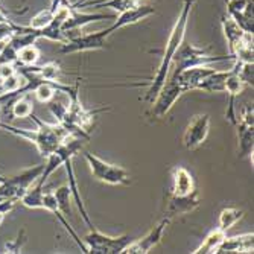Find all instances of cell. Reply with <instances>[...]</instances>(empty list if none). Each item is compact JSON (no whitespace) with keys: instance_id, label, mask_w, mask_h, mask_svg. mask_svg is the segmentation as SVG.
I'll use <instances>...</instances> for the list:
<instances>
[{"instance_id":"21","label":"cell","mask_w":254,"mask_h":254,"mask_svg":"<svg viewBox=\"0 0 254 254\" xmlns=\"http://www.w3.org/2000/svg\"><path fill=\"white\" fill-rule=\"evenodd\" d=\"M55 198L58 202V209L64 216H68L72 213V207H70V201H72V192L68 189L67 184L64 186H60L55 192Z\"/></svg>"},{"instance_id":"14","label":"cell","mask_w":254,"mask_h":254,"mask_svg":"<svg viewBox=\"0 0 254 254\" xmlns=\"http://www.w3.org/2000/svg\"><path fill=\"white\" fill-rule=\"evenodd\" d=\"M221 25H222V31L228 43L230 55H233V52L239 48V44H242L248 32H245L230 15H224L221 18Z\"/></svg>"},{"instance_id":"25","label":"cell","mask_w":254,"mask_h":254,"mask_svg":"<svg viewBox=\"0 0 254 254\" xmlns=\"http://www.w3.org/2000/svg\"><path fill=\"white\" fill-rule=\"evenodd\" d=\"M81 2H84V0H81Z\"/></svg>"},{"instance_id":"11","label":"cell","mask_w":254,"mask_h":254,"mask_svg":"<svg viewBox=\"0 0 254 254\" xmlns=\"http://www.w3.org/2000/svg\"><path fill=\"white\" fill-rule=\"evenodd\" d=\"M169 224H171V218L165 216L155 227H152L142 239L129 242L128 247L124 250V253L125 254H148L154 247H157L161 242L165 230Z\"/></svg>"},{"instance_id":"23","label":"cell","mask_w":254,"mask_h":254,"mask_svg":"<svg viewBox=\"0 0 254 254\" xmlns=\"http://www.w3.org/2000/svg\"><path fill=\"white\" fill-rule=\"evenodd\" d=\"M15 202H17L15 199H6V201H3V202H0V224L3 222L5 216L14 209Z\"/></svg>"},{"instance_id":"19","label":"cell","mask_w":254,"mask_h":254,"mask_svg":"<svg viewBox=\"0 0 254 254\" xmlns=\"http://www.w3.org/2000/svg\"><path fill=\"white\" fill-rule=\"evenodd\" d=\"M242 216H244V210H239V209H236V207H225L219 215L218 228H221L222 232L227 233L239 219H242Z\"/></svg>"},{"instance_id":"3","label":"cell","mask_w":254,"mask_h":254,"mask_svg":"<svg viewBox=\"0 0 254 254\" xmlns=\"http://www.w3.org/2000/svg\"><path fill=\"white\" fill-rule=\"evenodd\" d=\"M29 118H32V121L38 125L37 129L15 128V127H11L2 121H0V129H5L11 134L17 135V137L26 138V140L32 142L37 146L40 155L44 158L52 155L65 138L72 134L64 125H61L58 122L57 124H46V122L40 121L37 116H34V114H31Z\"/></svg>"},{"instance_id":"15","label":"cell","mask_w":254,"mask_h":254,"mask_svg":"<svg viewBox=\"0 0 254 254\" xmlns=\"http://www.w3.org/2000/svg\"><path fill=\"white\" fill-rule=\"evenodd\" d=\"M254 250V235L247 233V235H238L224 239L221 244L218 253H253Z\"/></svg>"},{"instance_id":"12","label":"cell","mask_w":254,"mask_h":254,"mask_svg":"<svg viewBox=\"0 0 254 254\" xmlns=\"http://www.w3.org/2000/svg\"><path fill=\"white\" fill-rule=\"evenodd\" d=\"M105 18H111L114 20L116 15H107V14H85V12H79L75 6L72 8L70 14H68L67 20L63 23V34L65 37V40L68 41L70 38H73V32L82 29L85 25L91 21H99V20H105Z\"/></svg>"},{"instance_id":"2","label":"cell","mask_w":254,"mask_h":254,"mask_svg":"<svg viewBox=\"0 0 254 254\" xmlns=\"http://www.w3.org/2000/svg\"><path fill=\"white\" fill-rule=\"evenodd\" d=\"M199 202L201 195L192 172L184 166H177L172 171V188L168 195L166 216L172 219L180 215L190 213L198 209Z\"/></svg>"},{"instance_id":"16","label":"cell","mask_w":254,"mask_h":254,"mask_svg":"<svg viewBox=\"0 0 254 254\" xmlns=\"http://www.w3.org/2000/svg\"><path fill=\"white\" fill-rule=\"evenodd\" d=\"M230 72H232V68L230 70H215L212 72L209 76H205L198 88L202 90V91H207V93H219V91H224V85H225V79L228 78Z\"/></svg>"},{"instance_id":"22","label":"cell","mask_w":254,"mask_h":254,"mask_svg":"<svg viewBox=\"0 0 254 254\" xmlns=\"http://www.w3.org/2000/svg\"><path fill=\"white\" fill-rule=\"evenodd\" d=\"M52 18H54V9L49 6V8H46V9H41L40 12H37L32 18H31V21H29V28L31 29H43V28H46V26H49L51 25V21H52Z\"/></svg>"},{"instance_id":"1","label":"cell","mask_w":254,"mask_h":254,"mask_svg":"<svg viewBox=\"0 0 254 254\" xmlns=\"http://www.w3.org/2000/svg\"><path fill=\"white\" fill-rule=\"evenodd\" d=\"M195 2H196V0H183L180 15H178L175 25H174V28L171 31V35H169L168 43H166V49L163 52V57H161V61L158 64V68H157V72H155L152 81L149 82V88L146 90V93L143 96V101L152 102L155 99V96L158 95V91L161 90V87H163V84L166 82L168 75L171 72V65H172L174 55L177 54L178 48L181 46V43L184 41V35H186L190 11H192Z\"/></svg>"},{"instance_id":"7","label":"cell","mask_w":254,"mask_h":254,"mask_svg":"<svg viewBox=\"0 0 254 254\" xmlns=\"http://www.w3.org/2000/svg\"><path fill=\"white\" fill-rule=\"evenodd\" d=\"M84 158L87 160V163L90 166L91 175L98 181H102L105 184H113V186H118V184L128 186L131 183V177L124 168L107 163L105 160L99 158L98 155L91 152H84Z\"/></svg>"},{"instance_id":"4","label":"cell","mask_w":254,"mask_h":254,"mask_svg":"<svg viewBox=\"0 0 254 254\" xmlns=\"http://www.w3.org/2000/svg\"><path fill=\"white\" fill-rule=\"evenodd\" d=\"M221 61H233V57L230 54L228 55H209L207 54V49L198 48V46H195L192 43L183 41L177 54L174 55L171 73H178L189 67L209 65L212 63H221Z\"/></svg>"},{"instance_id":"8","label":"cell","mask_w":254,"mask_h":254,"mask_svg":"<svg viewBox=\"0 0 254 254\" xmlns=\"http://www.w3.org/2000/svg\"><path fill=\"white\" fill-rule=\"evenodd\" d=\"M131 242L128 235L122 236H107L99 230H90V233L84 236V244L88 253L93 254H121Z\"/></svg>"},{"instance_id":"10","label":"cell","mask_w":254,"mask_h":254,"mask_svg":"<svg viewBox=\"0 0 254 254\" xmlns=\"http://www.w3.org/2000/svg\"><path fill=\"white\" fill-rule=\"evenodd\" d=\"M210 129V116L209 114H196V116L190 121L188 129L184 131L183 135V145L189 151H195L199 148L204 142L207 135H209Z\"/></svg>"},{"instance_id":"6","label":"cell","mask_w":254,"mask_h":254,"mask_svg":"<svg viewBox=\"0 0 254 254\" xmlns=\"http://www.w3.org/2000/svg\"><path fill=\"white\" fill-rule=\"evenodd\" d=\"M44 169V165H37L32 168H28L25 171H21L17 175L6 177L5 181L0 183V202H3L6 199H15L20 201L31 184L37 181V178L41 175Z\"/></svg>"},{"instance_id":"20","label":"cell","mask_w":254,"mask_h":254,"mask_svg":"<svg viewBox=\"0 0 254 254\" xmlns=\"http://www.w3.org/2000/svg\"><path fill=\"white\" fill-rule=\"evenodd\" d=\"M38 60H40V49L35 44H29V46H25V48L17 51L15 65H20V67L34 65V64H37Z\"/></svg>"},{"instance_id":"18","label":"cell","mask_w":254,"mask_h":254,"mask_svg":"<svg viewBox=\"0 0 254 254\" xmlns=\"http://www.w3.org/2000/svg\"><path fill=\"white\" fill-rule=\"evenodd\" d=\"M34 111V105L31 101V93H23L17 96L11 105L12 118H29Z\"/></svg>"},{"instance_id":"17","label":"cell","mask_w":254,"mask_h":254,"mask_svg":"<svg viewBox=\"0 0 254 254\" xmlns=\"http://www.w3.org/2000/svg\"><path fill=\"white\" fill-rule=\"evenodd\" d=\"M225 236H227V233L222 232L221 228L212 230V232L204 238L201 245L193 251V254H215V253H218Z\"/></svg>"},{"instance_id":"5","label":"cell","mask_w":254,"mask_h":254,"mask_svg":"<svg viewBox=\"0 0 254 254\" xmlns=\"http://www.w3.org/2000/svg\"><path fill=\"white\" fill-rule=\"evenodd\" d=\"M121 28L116 21L107 29L90 32V34H79L78 37L65 41L61 44L60 54H78V52H87V51H99L107 48V40L118 32Z\"/></svg>"},{"instance_id":"13","label":"cell","mask_w":254,"mask_h":254,"mask_svg":"<svg viewBox=\"0 0 254 254\" xmlns=\"http://www.w3.org/2000/svg\"><path fill=\"white\" fill-rule=\"evenodd\" d=\"M73 158H75V154H68L65 158H64V168L67 171V177H68V189H70L72 192V198L75 199L76 205H78V209L81 212V216L84 219V222L88 225L90 230H95L96 227L93 225V222L90 221V216L85 210V205L82 202V198H81V193H79V188H78V181H76V175H75V171H73Z\"/></svg>"},{"instance_id":"24","label":"cell","mask_w":254,"mask_h":254,"mask_svg":"<svg viewBox=\"0 0 254 254\" xmlns=\"http://www.w3.org/2000/svg\"><path fill=\"white\" fill-rule=\"evenodd\" d=\"M6 180V177L5 175H2V174H0V183H2V181H5Z\"/></svg>"},{"instance_id":"9","label":"cell","mask_w":254,"mask_h":254,"mask_svg":"<svg viewBox=\"0 0 254 254\" xmlns=\"http://www.w3.org/2000/svg\"><path fill=\"white\" fill-rule=\"evenodd\" d=\"M238 127V146H239V157H251L254 149V110L253 105L247 104L242 111L241 118L235 124Z\"/></svg>"}]
</instances>
